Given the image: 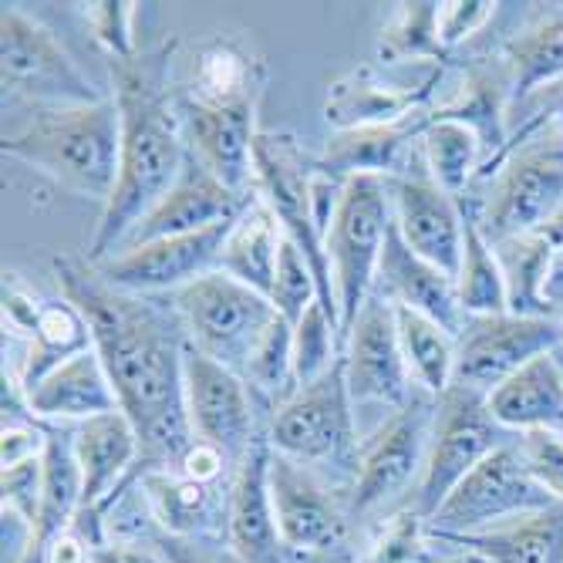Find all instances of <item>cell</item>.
<instances>
[{
    "mask_svg": "<svg viewBox=\"0 0 563 563\" xmlns=\"http://www.w3.org/2000/svg\"><path fill=\"white\" fill-rule=\"evenodd\" d=\"M280 243H284V230L277 223V217L271 213V207L253 196V202L243 210V217L233 223L223 253H220V267L227 277L261 290L264 297H271L274 287V274H277V257H280Z\"/></svg>",
    "mask_w": 563,
    "mask_h": 563,
    "instance_id": "obj_28",
    "label": "cell"
},
{
    "mask_svg": "<svg viewBox=\"0 0 563 563\" xmlns=\"http://www.w3.org/2000/svg\"><path fill=\"white\" fill-rule=\"evenodd\" d=\"M459 303L466 318H493L509 314V284L503 264L493 253L483 227L466 220V246H463V267H459Z\"/></svg>",
    "mask_w": 563,
    "mask_h": 563,
    "instance_id": "obj_33",
    "label": "cell"
},
{
    "mask_svg": "<svg viewBox=\"0 0 563 563\" xmlns=\"http://www.w3.org/2000/svg\"><path fill=\"white\" fill-rule=\"evenodd\" d=\"M493 563H563V503L470 537H452Z\"/></svg>",
    "mask_w": 563,
    "mask_h": 563,
    "instance_id": "obj_31",
    "label": "cell"
},
{
    "mask_svg": "<svg viewBox=\"0 0 563 563\" xmlns=\"http://www.w3.org/2000/svg\"><path fill=\"white\" fill-rule=\"evenodd\" d=\"M422 550V517L416 509H408V514L391 520V527L372 550L368 563H419Z\"/></svg>",
    "mask_w": 563,
    "mask_h": 563,
    "instance_id": "obj_43",
    "label": "cell"
},
{
    "mask_svg": "<svg viewBox=\"0 0 563 563\" xmlns=\"http://www.w3.org/2000/svg\"><path fill=\"white\" fill-rule=\"evenodd\" d=\"M429 88H395L378 81L372 71H357L347 81H338L328 95V122L344 129H365V125H388L408 115L422 112L419 101Z\"/></svg>",
    "mask_w": 563,
    "mask_h": 563,
    "instance_id": "obj_30",
    "label": "cell"
},
{
    "mask_svg": "<svg viewBox=\"0 0 563 563\" xmlns=\"http://www.w3.org/2000/svg\"><path fill=\"white\" fill-rule=\"evenodd\" d=\"M563 207V156L560 152H530L517 159L489 202L479 223L486 240H520L540 233L556 220Z\"/></svg>",
    "mask_w": 563,
    "mask_h": 563,
    "instance_id": "obj_19",
    "label": "cell"
},
{
    "mask_svg": "<svg viewBox=\"0 0 563 563\" xmlns=\"http://www.w3.org/2000/svg\"><path fill=\"white\" fill-rule=\"evenodd\" d=\"M341 347L344 382L354 405H388L391 412H398L416 395L398 341L395 303L382 294H372L365 300L362 314H357Z\"/></svg>",
    "mask_w": 563,
    "mask_h": 563,
    "instance_id": "obj_15",
    "label": "cell"
},
{
    "mask_svg": "<svg viewBox=\"0 0 563 563\" xmlns=\"http://www.w3.org/2000/svg\"><path fill=\"white\" fill-rule=\"evenodd\" d=\"M517 445L540 486L563 503V432H523Z\"/></svg>",
    "mask_w": 563,
    "mask_h": 563,
    "instance_id": "obj_42",
    "label": "cell"
},
{
    "mask_svg": "<svg viewBox=\"0 0 563 563\" xmlns=\"http://www.w3.org/2000/svg\"><path fill=\"white\" fill-rule=\"evenodd\" d=\"M4 156L34 166L78 196L109 202L122 156V119L115 101L34 109V119L21 132L4 135Z\"/></svg>",
    "mask_w": 563,
    "mask_h": 563,
    "instance_id": "obj_3",
    "label": "cell"
},
{
    "mask_svg": "<svg viewBox=\"0 0 563 563\" xmlns=\"http://www.w3.org/2000/svg\"><path fill=\"white\" fill-rule=\"evenodd\" d=\"M173 307L186 341L240 378L250 365V354L257 351L261 338L277 321V307L271 297L227 277L223 271H213L176 290Z\"/></svg>",
    "mask_w": 563,
    "mask_h": 563,
    "instance_id": "obj_5",
    "label": "cell"
},
{
    "mask_svg": "<svg viewBox=\"0 0 563 563\" xmlns=\"http://www.w3.org/2000/svg\"><path fill=\"white\" fill-rule=\"evenodd\" d=\"M88 563H166V556L159 553L156 543H91L88 550Z\"/></svg>",
    "mask_w": 563,
    "mask_h": 563,
    "instance_id": "obj_45",
    "label": "cell"
},
{
    "mask_svg": "<svg viewBox=\"0 0 563 563\" xmlns=\"http://www.w3.org/2000/svg\"><path fill=\"white\" fill-rule=\"evenodd\" d=\"M27 391V405L34 419H55V422H88L109 412H122L115 385L101 365L95 347L68 357L58 368H51L37 378Z\"/></svg>",
    "mask_w": 563,
    "mask_h": 563,
    "instance_id": "obj_25",
    "label": "cell"
},
{
    "mask_svg": "<svg viewBox=\"0 0 563 563\" xmlns=\"http://www.w3.org/2000/svg\"><path fill=\"white\" fill-rule=\"evenodd\" d=\"M135 8L139 4H88L85 18L95 31V41L106 47L109 62L115 58H132L135 55V37H132V21H135Z\"/></svg>",
    "mask_w": 563,
    "mask_h": 563,
    "instance_id": "obj_41",
    "label": "cell"
},
{
    "mask_svg": "<svg viewBox=\"0 0 563 563\" xmlns=\"http://www.w3.org/2000/svg\"><path fill=\"white\" fill-rule=\"evenodd\" d=\"M55 274L91 328V344L106 365L122 412L139 432L135 476L179 470L196 435L186 416L183 351L186 334L148 297L122 294L98 277L88 261L58 257Z\"/></svg>",
    "mask_w": 563,
    "mask_h": 563,
    "instance_id": "obj_1",
    "label": "cell"
},
{
    "mask_svg": "<svg viewBox=\"0 0 563 563\" xmlns=\"http://www.w3.org/2000/svg\"><path fill=\"white\" fill-rule=\"evenodd\" d=\"M442 51L439 41V4H405L398 24L385 34L382 55L385 58H422Z\"/></svg>",
    "mask_w": 563,
    "mask_h": 563,
    "instance_id": "obj_40",
    "label": "cell"
},
{
    "mask_svg": "<svg viewBox=\"0 0 563 563\" xmlns=\"http://www.w3.org/2000/svg\"><path fill=\"white\" fill-rule=\"evenodd\" d=\"M422 139H426V159L432 169V183H439L449 196H455L470 183L479 163V148H483L479 132L463 119H449L439 112L422 132Z\"/></svg>",
    "mask_w": 563,
    "mask_h": 563,
    "instance_id": "obj_34",
    "label": "cell"
},
{
    "mask_svg": "<svg viewBox=\"0 0 563 563\" xmlns=\"http://www.w3.org/2000/svg\"><path fill=\"white\" fill-rule=\"evenodd\" d=\"M257 106V98L210 101L179 91V119L189 156L240 196L257 192L253 189V145L261 135Z\"/></svg>",
    "mask_w": 563,
    "mask_h": 563,
    "instance_id": "obj_16",
    "label": "cell"
},
{
    "mask_svg": "<svg viewBox=\"0 0 563 563\" xmlns=\"http://www.w3.org/2000/svg\"><path fill=\"white\" fill-rule=\"evenodd\" d=\"M391 189V220L401 240L412 246L422 261L435 264L449 277H459L466 246V220L449 196L432 179H405L388 176Z\"/></svg>",
    "mask_w": 563,
    "mask_h": 563,
    "instance_id": "obj_18",
    "label": "cell"
},
{
    "mask_svg": "<svg viewBox=\"0 0 563 563\" xmlns=\"http://www.w3.org/2000/svg\"><path fill=\"white\" fill-rule=\"evenodd\" d=\"M159 547V553L166 556V563H220L213 553H207L202 547H196L192 540H183V537H169V533H159L152 540Z\"/></svg>",
    "mask_w": 563,
    "mask_h": 563,
    "instance_id": "obj_46",
    "label": "cell"
},
{
    "mask_svg": "<svg viewBox=\"0 0 563 563\" xmlns=\"http://www.w3.org/2000/svg\"><path fill=\"white\" fill-rule=\"evenodd\" d=\"M243 382L250 385L253 398H264L267 405L280 408L297 391V372H294V324L277 314V321L261 338L257 351L250 354V365L243 372Z\"/></svg>",
    "mask_w": 563,
    "mask_h": 563,
    "instance_id": "obj_35",
    "label": "cell"
},
{
    "mask_svg": "<svg viewBox=\"0 0 563 563\" xmlns=\"http://www.w3.org/2000/svg\"><path fill=\"white\" fill-rule=\"evenodd\" d=\"M314 300H321V287H318V277H314V267L307 264L300 246L284 236L280 257H277V274H274V287H271V303L277 307L280 318L297 324Z\"/></svg>",
    "mask_w": 563,
    "mask_h": 563,
    "instance_id": "obj_37",
    "label": "cell"
},
{
    "mask_svg": "<svg viewBox=\"0 0 563 563\" xmlns=\"http://www.w3.org/2000/svg\"><path fill=\"white\" fill-rule=\"evenodd\" d=\"M183 391H186V416L192 435L220 449L236 466L246 449L257 442L253 435V391L250 385L230 372L227 365L213 362L186 341L183 351Z\"/></svg>",
    "mask_w": 563,
    "mask_h": 563,
    "instance_id": "obj_14",
    "label": "cell"
},
{
    "mask_svg": "<svg viewBox=\"0 0 563 563\" xmlns=\"http://www.w3.org/2000/svg\"><path fill=\"white\" fill-rule=\"evenodd\" d=\"M489 14H493V4H483V0H470V4H439V41L455 44L470 37L489 21Z\"/></svg>",
    "mask_w": 563,
    "mask_h": 563,
    "instance_id": "obj_44",
    "label": "cell"
},
{
    "mask_svg": "<svg viewBox=\"0 0 563 563\" xmlns=\"http://www.w3.org/2000/svg\"><path fill=\"white\" fill-rule=\"evenodd\" d=\"M253 202V196H240L230 186H223L210 169H202L192 156L186 163V173L179 176V183L156 202L152 210L119 246L132 250L152 240H169V236H186V233H199L220 223H236L243 217V210Z\"/></svg>",
    "mask_w": 563,
    "mask_h": 563,
    "instance_id": "obj_20",
    "label": "cell"
},
{
    "mask_svg": "<svg viewBox=\"0 0 563 563\" xmlns=\"http://www.w3.org/2000/svg\"><path fill=\"white\" fill-rule=\"evenodd\" d=\"M442 563H493V560H486V556L476 553V550H466V553H455V556H449V560H442Z\"/></svg>",
    "mask_w": 563,
    "mask_h": 563,
    "instance_id": "obj_47",
    "label": "cell"
},
{
    "mask_svg": "<svg viewBox=\"0 0 563 563\" xmlns=\"http://www.w3.org/2000/svg\"><path fill=\"white\" fill-rule=\"evenodd\" d=\"M563 344V328L547 314H493L466 318L455 334V375L452 385L489 398L506 378L527 368L533 357Z\"/></svg>",
    "mask_w": 563,
    "mask_h": 563,
    "instance_id": "obj_12",
    "label": "cell"
},
{
    "mask_svg": "<svg viewBox=\"0 0 563 563\" xmlns=\"http://www.w3.org/2000/svg\"><path fill=\"white\" fill-rule=\"evenodd\" d=\"M318 163L307 159L300 142L287 132H261L257 145H253V189L271 207L277 217L280 230L287 240L300 246L307 264L314 267L318 287H321V307L338 321V300H334V280H331V264L324 236L314 223V207H311V179H314Z\"/></svg>",
    "mask_w": 563,
    "mask_h": 563,
    "instance_id": "obj_7",
    "label": "cell"
},
{
    "mask_svg": "<svg viewBox=\"0 0 563 563\" xmlns=\"http://www.w3.org/2000/svg\"><path fill=\"white\" fill-rule=\"evenodd\" d=\"M227 537L240 563H284V540L271 496V442L257 439L233 466Z\"/></svg>",
    "mask_w": 563,
    "mask_h": 563,
    "instance_id": "obj_21",
    "label": "cell"
},
{
    "mask_svg": "<svg viewBox=\"0 0 563 563\" xmlns=\"http://www.w3.org/2000/svg\"><path fill=\"white\" fill-rule=\"evenodd\" d=\"M514 432L503 429L486 398L466 391V388H449L439 398V412H435V429H432V445L422 479L416 486V514L422 520H432L435 509L449 499V493L463 483L483 459H489L496 449L517 442L509 439Z\"/></svg>",
    "mask_w": 563,
    "mask_h": 563,
    "instance_id": "obj_10",
    "label": "cell"
},
{
    "mask_svg": "<svg viewBox=\"0 0 563 563\" xmlns=\"http://www.w3.org/2000/svg\"><path fill=\"white\" fill-rule=\"evenodd\" d=\"M0 78L4 95L34 101V109H75L112 98L78 68L55 31L14 4L0 14Z\"/></svg>",
    "mask_w": 563,
    "mask_h": 563,
    "instance_id": "obj_6",
    "label": "cell"
},
{
    "mask_svg": "<svg viewBox=\"0 0 563 563\" xmlns=\"http://www.w3.org/2000/svg\"><path fill=\"white\" fill-rule=\"evenodd\" d=\"M71 449L81 476V514L78 520L98 517L135 476L139 432L125 412H109L75 426Z\"/></svg>",
    "mask_w": 563,
    "mask_h": 563,
    "instance_id": "obj_22",
    "label": "cell"
},
{
    "mask_svg": "<svg viewBox=\"0 0 563 563\" xmlns=\"http://www.w3.org/2000/svg\"><path fill=\"white\" fill-rule=\"evenodd\" d=\"M391 230V189L388 176H351L344 179L341 207L324 236L334 300L341 318V344L375 294L385 236Z\"/></svg>",
    "mask_w": 563,
    "mask_h": 563,
    "instance_id": "obj_4",
    "label": "cell"
},
{
    "mask_svg": "<svg viewBox=\"0 0 563 563\" xmlns=\"http://www.w3.org/2000/svg\"><path fill=\"white\" fill-rule=\"evenodd\" d=\"M173 51L176 41L145 51L139 47L132 58L109 62L112 101L122 119V156L119 183L88 243V264L115 257L125 236L186 173L189 145L179 119V95L169 88Z\"/></svg>",
    "mask_w": 563,
    "mask_h": 563,
    "instance_id": "obj_2",
    "label": "cell"
},
{
    "mask_svg": "<svg viewBox=\"0 0 563 563\" xmlns=\"http://www.w3.org/2000/svg\"><path fill=\"white\" fill-rule=\"evenodd\" d=\"M341 328L338 321L324 311L321 300H314L303 311V318L294 324V372H297V388L318 382L341 362Z\"/></svg>",
    "mask_w": 563,
    "mask_h": 563,
    "instance_id": "obj_36",
    "label": "cell"
},
{
    "mask_svg": "<svg viewBox=\"0 0 563 563\" xmlns=\"http://www.w3.org/2000/svg\"><path fill=\"white\" fill-rule=\"evenodd\" d=\"M509 55L517 65V88L533 91L543 81L563 75V18L530 31L527 37L509 44Z\"/></svg>",
    "mask_w": 563,
    "mask_h": 563,
    "instance_id": "obj_38",
    "label": "cell"
},
{
    "mask_svg": "<svg viewBox=\"0 0 563 563\" xmlns=\"http://www.w3.org/2000/svg\"><path fill=\"white\" fill-rule=\"evenodd\" d=\"M520 257L503 267L506 284H509V311L514 314H537L540 318V287L550 271L553 257V240L547 233H530L520 236Z\"/></svg>",
    "mask_w": 563,
    "mask_h": 563,
    "instance_id": "obj_39",
    "label": "cell"
},
{
    "mask_svg": "<svg viewBox=\"0 0 563 563\" xmlns=\"http://www.w3.org/2000/svg\"><path fill=\"white\" fill-rule=\"evenodd\" d=\"M375 294H382L395 307H408V311L442 324L449 334H459L466 324V311H463V303H459L455 277H449L435 264L422 261L419 253L401 240V233L395 230V220L385 236Z\"/></svg>",
    "mask_w": 563,
    "mask_h": 563,
    "instance_id": "obj_23",
    "label": "cell"
},
{
    "mask_svg": "<svg viewBox=\"0 0 563 563\" xmlns=\"http://www.w3.org/2000/svg\"><path fill=\"white\" fill-rule=\"evenodd\" d=\"M267 442L300 466H357L362 442L354 432V401L341 362L274 408Z\"/></svg>",
    "mask_w": 563,
    "mask_h": 563,
    "instance_id": "obj_8",
    "label": "cell"
},
{
    "mask_svg": "<svg viewBox=\"0 0 563 563\" xmlns=\"http://www.w3.org/2000/svg\"><path fill=\"white\" fill-rule=\"evenodd\" d=\"M395 321L412 385L442 398L452 388L455 375V334H449L442 324L416 311H408V307H395Z\"/></svg>",
    "mask_w": 563,
    "mask_h": 563,
    "instance_id": "obj_32",
    "label": "cell"
},
{
    "mask_svg": "<svg viewBox=\"0 0 563 563\" xmlns=\"http://www.w3.org/2000/svg\"><path fill=\"white\" fill-rule=\"evenodd\" d=\"M429 119L426 112H416L401 122L388 125H365V129H344L328 142L324 152V169L351 179V176H391L398 152L412 142V135L426 132Z\"/></svg>",
    "mask_w": 563,
    "mask_h": 563,
    "instance_id": "obj_29",
    "label": "cell"
},
{
    "mask_svg": "<svg viewBox=\"0 0 563 563\" xmlns=\"http://www.w3.org/2000/svg\"><path fill=\"white\" fill-rule=\"evenodd\" d=\"M435 412L439 398L416 388L408 405L391 412V419L368 442H362L351 486V514H375L395 503L408 486H419L432 445Z\"/></svg>",
    "mask_w": 563,
    "mask_h": 563,
    "instance_id": "obj_11",
    "label": "cell"
},
{
    "mask_svg": "<svg viewBox=\"0 0 563 563\" xmlns=\"http://www.w3.org/2000/svg\"><path fill=\"white\" fill-rule=\"evenodd\" d=\"M4 318L31 334V357L21 382L24 388H31L68 357L95 347L91 328L71 300H31L24 290L14 287V280H4Z\"/></svg>",
    "mask_w": 563,
    "mask_h": 563,
    "instance_id": "obj_24",
    "label": "cell"
},
{
    "mask_svg": "<svg viewBox=\"0 0 563 563\" xmlns=\"http://www.w3.org/2000/svg\"><path fill=\"white\" fill-rule=\"evenodd\" d=\"M271 496L280 540L294 553H338L347 540V517L311 470L271 449Z\"/></svg>",
    "mask_w": 563,
    "mask_h": 563,
    "instance_id": "obj_17",
    "label": "cell"
},
{
    "mask_svg": "<svg viewBox=\"0 0 563 563\" xmlns=\"http://www.w3.org/2000/svg\"><path fill=\"white\" fill-rule=\"evenodd\" d=\"M230 230L233 223H220V227L186 233V236L152 240V243L122 250L115 257L91 264V267L109 287L122 294H135V297L176 294L220 267V253H223Z\"/></svg>",
    "mask_w": 563,
    "mask_h": 563,
    "instance_id": "obj_13",
    "label": "cell"
},
{
    "mask_svg": "<svg viewBox=\"0 0 563 563\" xmlns=\"http://www.w3.org/2000/svg\"><path fill=\"white\" fill-rule=\"evenodd\" d=\"M493 419L509 432H563V368L556 351L540 354L489 398Z\"/></svg>",
    "mask_w": 563,
    "mask_h": 563,
    "instance_id": "obj_26",
    "label": "cell"
},
{
    "mask_svg": "<svg viewBox=\"0 0 563 563\" xmlns=\"http://www.w3.org/2000/svg\"><path fill=\"white\" fill-rule=\"evenodd\" d=\"M556 362H560V368H563V344L556 347Z\"/></svg>",
    "mask_w": 563,
    "mask_h": 563,
    "instance_id": "obj_48",
    "label": "cell"
},
{
    "mask_svg": "<svg viewBox=\"0 0 563 563\" xmlns=\"http://www.w3.org/2000/svg\"><path fill=\"white\" fill-rule=\"evenodd\" d=\"M556 506V499L540 486V479L530 473L527 459L520 455V445L509 442L496 449L489 459L459 483L449 499L435 509L429 520L432 530L445 540L483 533L499 523H514L543 509Z\"/></svg>",
    "mask_w": 563,
    "mask_h": 563,
    "instance_id": "obj_9",
    "label": "cell"
},
{
    "mask_svg": "<svg viewBox=\"0 0 563 563\" xmlns=\"http://www.w3.org/2000/svg\"><path fill=\"white\" fill-rule=\"evenodd\" d=\"M152 506V517L169 537L192 540L199 533L217 530V523H227V499L220 496V483H199L189 479L179 470H159L135 479Z\"/></svg>",
    "mask_w": 563,
    "mask_h": 563,
    "instance_id": "obj_27",
    "label": "cell"
}]
</instances>
